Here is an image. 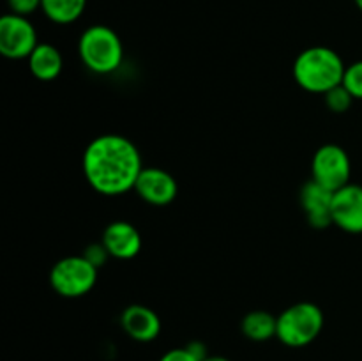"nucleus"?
<instances>
[{
	"instance_id": "obj_1",
	"label": "nucleus",
	"mask_w": 362,
	"mask_h": 361,
	"mask_svg": "<svg viewBox=\"0 0 362 361\" xmlns=\"http://www.w3.org/2000/svg\"><path fill=\"white\" fill-rule=\"evenodd\" d=\"M144 159L136 145L122 134L95 137L83 152V173L92 190L117 197L134 190Z\"/></svg>"
},
{
	"instance_id": "obj_2",
	"label": "nucleus",
	"mask_w": 362,
	"mask_h": 361,
	"mask_svg": "<svg viewBox=\"0 0 362 361\" xmlns=\"http://www.w3.org/2000/svg\"><path fill=\"white\" fill-rule=\"evenodd\" d=\"M345 69L338 52L327 46H311L297 55L292 73L300 88L313 94H325L343 84Z\"/></svg>"
},
{
	"instance_id": "obj_3",
	"label": "nucleus",
	"mask_w": 362,
	"mask_h": 361,
	"mask_svg": "<svg viewBox=\"0 0 362 361\" xmlns=\"http://www.w3.org/2000/svg\"><path fill=\"white\" fill-rule=\"evenodd\" d=\"M78 55L83 66L95 74H110L124 60V45L108 25H90L78 39Z\"/></svg>"
},
{
	"instance_id": "obj_4",
	"label": "nucleus",
	"mask_w": 362,
	"mask_h": 361,
	"mask_svg": "<svg viewBox=\"0 0 362 361\" xmlns=\"http://www.w3.org/2000/svg\"><path fill=\"white\" fill-rule=\"evenodd\" d=\"M324 311L318 304L300 301V303L285 308L278 315L276 338L283 345L293 347V349L306 347L318 338L324 329Z\"/></svg>"
},
{
	"instance_id": "obj_5",
	"label": "nucleus",
	"mask_w": 362,
	"mask_h": 361,
	"mask_svg": "<svg viewBox=\"0 0 362 361\" xmlns=\"http://www.w3.org/2000/svg\"><path fill=\"white\" fill-rule=\"evenodd\" d=\"M98 271L99 269L83 255H69L53 264L49 271V285L59 296L76 299L94 289L98 283Z\"/></svg>"
},
{
	"instance_id": "obj_6",
	"label": "nucleus",
	"mask_w": 362,
	"mask_h": 361,
	"mask_svg": "<svg viewBox=\"0 0 362 361\" xmlns=\"http://www.w3.org/2000/svg\"><path fill=\"white\" fill-rule=\"evenodd\" d=\"M352 177L350 156L341 145L325 144L317 149L311 159V179L331 191L346 186Z\"/></svg>"
},
{
	"instance_id": "obj_7",
	"label": "nucleus",
	"mask_w": 362,
	"mask_h": 361,
	"mask_svg": "<svg viewBox=\"0 0 362 361\" xmlns=\"http://www.w3.org/2000/svg\"><path fill=\"white\" fill-rule=\"evenodd\" d=\"M37 45V30L27 16L7 13L0 18V53L6 59H28Z\"/></svg>"
},
{
	"instance_id": "obj_8",
	"label": "nucleus",
	"mask_w": 362,
	"mask_h": 361,
	"mask_svg": "<svg viewBox=\"0 0 362 361\" xmlns=\"http://www.w3.org/2000/svg\"><path fill=\"white\" fill-rule=\"evenodd\" d=\"M134 191L141 200L151 205H168L175 200L179 193V184L175 177L159 166H144L138 176Z\"/></svg>"
},
{
	"instance_id": "obj_9",
	"label": "nucleus",
	"mask_w": 362,
	"mask_h": 361,
	"mask_svg": "<svg viewBox=\"0 0 362 361\" xmlns=\"http://www.w3.org/2000/svg\"><path fill=\"white\" fill-rule=\"evenodd\" d=\"M332 225L349 234H362V186L349 183L332 195Z\"/></svg>"
},
{
	"instance_id": "obj_10",
	"label": "nucleus",
	"mask_w": 362,
	"mask_h": 361,
	"mask_svg": "<svg viewBox=\"0 0 362 361\" xmlns=\"http://www.w3.org/2000/svg\"><path fill=\"white\" fill-rule=\"evenodd\" d=\"M332 195L334 191L327 190L313 179L308 180L300 190V205L308 223L313 229H325L332 225Z\"/></svg>"
},
{
	"instance_id": "obj_11",
	"label": "nucleus",
	"mask_w": 362,
	"mask_h": 361,
	"mask_svg": "<svg viewBox=\"0 0 362 361\" xmlns=\"http://www.w3.org/2000/svg\"><path fill=\"white\" fill-rule=\"evenodd\" d=\"M101 243L108 250L110 257L119 260H129L141 251V234L129 222H112L105 229Z\"/></svg>"
},
{
	"instance_id": "obj_12",
	"label": "nucleus",
	"mask_w": 362,
	"mask_h": 361,
	"mask_svg": "<svg viewBox=\"0 0 362 361\" xmlns=\"http://www.w3.org/2000/svg\"><path fill=\"white\" fill-rule=\"evenodd\" d=\"M124 333L141 343L152 342L161 333V319L152 308L145 304H129L120 315Z\"/></svg>"
},
{
	"instance_id": "obj_13",
	"label": "nucleus",
	"mask_w": 362,
	"mask_h": 361,
	"mask_svg": "<svg viewBox=\"0 0 362 361\" xmlns=\"http://www.w3.org/2000/svg\"><path fill=\"white\" fill-rule=\"evenodd\" d=\"M28 69L34 78L41 81H52L60 76L64 67L62 53L49 42H39L32 55L28 57Z\"/></svg>"
},
{
	"instance_id": "obj_14",
	"label": "nucleus",
	"mask_w": 362,
	"mask_h": 361,
	"mask_svg": "<svg viewBox=\"0 0 362 361\" xmlns=\"http://www.w3.org/2000/svg\"><path fill=\"white\" fill-rule=\"evenodd\" d=\"M240 331L251 342H267L278 333V317L265 310H253L244 315Z\"/></svg>"
},
{
	"instance_id": "obj_15",
	"label": "nucleus",
	"mask_w": 362,
	"mask_h": 361,
	"mask_svg": "<svg viewBox=\"0 0 362 361\" xmlns=\"http://www.w3.org/2000/svg\"><path fill=\"white\" fill-rule=\"evenodd\" d=\"M85 7L87 0H42L41 4L45 16L57 25H69L80 20Z\"/></svg>"
},
{
	"instance_id": "obj_16",
	"label": "nucleus",
	"mask_w": 362,
	"mask_h": 361,
	"mask_svg": "<svg viewBox=\"0 0 362 361\" xmlns=\"http://www.w3.org/2000/svg\"><path fill=\"white\" fill-rule=\"evenodd\" d=\"M324 99H325V105H327V108L334 113H345L346 110H350L352 103L356 101V99H354V96L346 91V87L343 84L336 85L334 88H331V91L325 92Z\"/></svg>"
},
{
	"instance_id": "obj_17",
	"label": "nucleus",
	"mask_w": 362,
	"mask_h": 361,
	"mask_svg": "<svg viewBox=\"0 0 362 361\" xmlns=\"http://www.w3.org/2000/svg\"><path fill=\"white\" fill-rule=\"evenodd\" d=\"M343 85L354 96V99H362V60L346 66Z\"/></svg>"
},
{
	"instance_id": "obj_18",
	"label": "nucleus",
	"mask_w": 362,
	"mask_h": 361,
	"mask_svg": "<svg viewBox=\"0 0 362 361\" xmlns=\"http://www.w3.org/2000/svg\"><path fill=\"white\" fill-rule=\"evenodd\" d=\"M81 255H83V257L87 258V260L90 262V264H94L98 269L103 268V265L106 264V260H108V258H110L108 250H106L105 244H103V243L88 244V246L85 248L83 253H81Z\"/></svg>"
},
{
	"instance_id": "obj_19",
	"label": "nucleus",
	"mask_w": 362,
	"mask_h": 361,
	"mask_svg": "<svg viewBox=\"0 0 362 361\" xmlns=\"http://www.w3.org/2000/svg\"><path fill=\"white\" fill-rule=\"evenodd\" d=\"M42 0H7V6L13 14H20V16H30L37 9H41Z\"/></svg>"
},
{
	"instance_id": "obj_20",
	"label": "nucleus",
	"mask_w": 362,
	"mask_h": 361,
	"mask_svg": "<svg viewBox=\"0 0 362 361\" xmlns=\"http://www.w3.org/2000/svg\"><path fill=\"white\" fill-rule=\"evenodd\" d=\"M159 361H200L189 353L187 347H177V349L168 350L159 357Z\"/></svg>"
},
{
	"instance_id": "obj_21",
	"label": "nucleus",
	"mask_w": 362,
	"mask_h": 361,
	"mask_svg": "<svg viewBox=\"0 0 362 361\" xmlns=\"http://www.w3.org/2000/svg\"><path fill=\"white\" fill-rule=\"evenodd\" d=\"M186 347H187V349H189V353L193 354L194 357H198V360H200V361H204L205 357L209 356L207 347H205L202 342H191L189 345H186Z\"/></svg>"
},
{
	"instance_id": "obj_22",
	"label": "nucleus",
	"mask_w": 362,
	"mask_h": 361,
	"mask_svg": "<svg viewBox=\"0 0 362 361\" xmlns=\"http://www.w3.org/2000/svg\"><path fill=\"white\" fill-rule=\"evenodd\" d=\"M204 361H230V360L225 356H207Z\"/></svg>"
},
{
	"instance_id": "obj_23",
	"label": "nucleus",
	"mask_w": 362,
	"mask_h": 361,
	"mask_svg": "<svg viewBox=\"0 0 362 361\" xmlns=\"http://www.w3.org/2000/svg\"><path fill=\"white\" fill-rule=\"evenodd\" d=\"M354 2H356V6L359 7V9L362 11V0H354Z\"/></svg>"
}]
</instances>
